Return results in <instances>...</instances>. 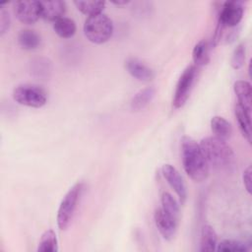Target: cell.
<instances>
[{
    "mask_svg": "<svg viewBox=\"0 0 252 252\" xmlns=\"http://www.w3.org/2000/svg\"><path fill=\"white\" fill-rule=\"evenodd\" d=\"M181 159L186 174L194 182H202L208 177L210 166L200 144L190 137L181 140Z\"/></svg>",
    "mask_w": 252,
    "mask_h": 252,
    "instance_id": "6da1fadb",
    "label": "cell"
},
{
    "mask_svg": "<svg viewBox=\"0 0 252 252\" xmlns=\"http://www.w3.org/2000/svg\"><path fill=\"white\" fill-rule=\"evenodd\" d=\"M200 147L209 166L221 171L233 169L235 155L226 141L216 136L206 137L200 142Z\"/></svg>",
    "mask_w": 252,
    "mask_h": 252,
    "instance_id": "7a4b0ae2",
    "label": "cell"
},
{
    "mask_svg": "<svg viewBox=\"0 0 252 252\" xmlns=\"http://www.w3.org/2000/svg\"><path fill=\"white\" fill-rule=\"evenodd\" d=\"M84 33L91 42L102 44L113 34L112 20L103 13L88 17L84 24Z\"/></svg>",
    "mask_w": 252,
    "mask_h": 252,
    "instance_id": "3957f363",
    "label": "cell"
},
{
    "mask_svg": "<svg viewBox=\"0 0 252 252\" xmlns=\"http://www.w3.org/2000/svg\"><path fill=\"white\" fill-rule=\"evenodd\" d=\"M84 190L85 184L83 182H77L63 197L59 205L56 217L57 225L60 229L65 230L70 225Z\"/></svg>",
    "mask_w": 252,
    "mask_h": 252,
    "instance_id": "277c9868",
    "label": "cell"
},
{
    "mask_svg": "<svg viewBox=\"0 0 252 252\" xmlns=\"http://www.w3.org/2000/svg\"><path fill=\"white\" fill-rule=\"evenodd\" d=\"M13 98L19 104L40 108L47 102V94L37 85L22 84L13 90Z\"/></svg>",
    "mask_w": 252,
    "mask_h": 252,
    "instance_id": "5b68a950",
    "label": "cell"
},
{
    "mask_svg": "<svg viewBox=\"0 0 252 252\" xmlns=\"http://www.w3.org/2000/svg\"><path fill=\"white\" fill-rule=\"evenodd\" d=\"M197 75V67L190 65L180 75L172 97V106L176 109L184 106L193 89Z\"/></svg>",
    "mask_w": 252,
    "mask_h": 252,
    "instance_id": "8992f818",
    "label": "cell"
},
{
    "mask_svg": "<svg viewBox=\"0 0 252 252\" xmlns=\"http://www.w3.org/2000/svg\"><path fill=\"white\" fill-rule=\"evenodd\" d=\"M244 7L239 1H225L220 8L218 25L223 28H235L243 18Z\"/></svg>",
    "mask_w": 252,
    "mask_h": 252,
    "instance_id": "52a82bcc",
    "label": "cell"
},
{
    "mask_svg": "<svg viewBox=\"0 0 252 252\" xmlns=\"http://www.w3.org/2000/svg\"><path fill=\"white\" fill-rule=\"evenodd\" d=\"M13 10L18 21L32 25L40 18V1H17L13 5Z\"/></svg>",
    "mask_w": 252,
    "mask_h": 252,
    "instance_id": "ba28073f",
    "label": "cell"
},
{
    "mask_svg": "<svg viewBox=\"0 0 252 252\" xmlns=\"http://www.w3.org/2000/svg\"><path fill=\"white\" fill-rule=\"evenodd\" d=\"M161 172L166 182L176 193L179 203L183 205L187 199V187L181 174L173 165L169 163L162 165Z\"/></svg>",
    "mask_w": 252,
    "mask_h": 252,
    "instance_id": "9c48e42d",
    "label": "cell"
},
{
    "mask_svg": "<svg viewBox=\"0 0 252 252\" xmlns=\"http://www.w3.org/2000/svg\"><path fill=\"white\" fill-rule=\"evenodd\" d=\"M154 219L156 226L161 236L165 240H171L176 233L179 221L165 214L160 208L155 211Z\"/></svg>",
    "mask_w": 252,
    "mask_h": 252,
    "instance_id": "30bf717a",
    "label": "cell"
},
{
    "mask_svg": "<svg viewBox=\"0 0 252 252\" xmlns=\"http://www.w3.org/2000/svg\"><path fill=\"white\" fill-rule=\"evenodd\" d=\"M125 68L133 78L139 81L149 82L155 78L154 70L137 58H128L125 61Z\"/></svg>",
    "mask_w": 252,
    "mask_h": 252,
    "instance_id": "8fae6325",
    "label": "cell"
},
{
    "mask_svg": "<svg viewBox=\"0 0 252 252\" xmlns=\"http://www.w3.org/2000/svg\"><path fill=\"white\" fill-rule=\"evenodd\" d=\"M66 3L60 0L40 1V17L49 22H55L64 17Z\"/></svg>",
    "mask_w": 252,
    "mask_h": 252,
    "instance_id": "7c38bea8",
    "label": "cell"
},
{
    "mask_svg": "<svg viewBox=\"0 0 252 252\" xmlns=\"http://www.w3.org/2000/svg\"><path fill=\"white\" fill-rule=\"evenodd\" d=\"M233 91L237 97L238 104L251 112L252 88L250 83L244 80H238L233 85Z\"/></svg>",
    "mask_w": 252,
    "mask_h": 252,
    "instance_id": "4fadbf2b",
    "label": "cell"
},
{
    "mask_svg": "<svg viewBox=\"0 0 252 252\" xmlns=\"http://www.w3.org/2000/svg\"><path fill=\"white\" fill-rule=\"evenodd\" d=\"M156 95V88L154 86L146 87L140 90L135 95L132 97L130 102V107L133 111H140L144 109L151 101L154 99Z\"/></svg>",
    "mask_w": 252,
    "mask_h": 252,
    "instance_id": "5bb4252c",
    "label": "cell"
},
{
    "mask_svg": "<svg viewBox=\"0 0 252 252\" xmlns=\"http://www.w3.org/2000/svg\"><path fill=\"white\" fill-rule=\"evenodd\" d=\"M235 117L239 126V129L245 138V140L250 144L251 143V112L243 108L238 103L235 105Z\"/></svg>",
    "mask_w": 252,
    "mask_h": 252,
    "instance_id": "9a60e30c",
    "label": "cell"
},
{
    "mask_svg": "<svg viewBox=\"0 0 252 252\" xmlns=\"http://www.w3.org/2000/svg\"><path fill=\"white\" fill-rule=\"evenodd\" d=\"M218 235L216 230L209 224H205L201 230L200 236V251L211 252L217 249Z\"/></svg>",
    "mask_w": 252,
    "mask_h": 252,
    "instance_id": "2e32d148",
    "label": "cell"
},
{
    "mask_svg": "<svg viewBox=\"0 0 252 252\" xmlns=\"http://www.w3.org/2000/svg\"><path fill=\"white\" fill-rule=\"evenodd\" d=\"M192 59L196 67L206 66L210 61V43L202 39L198 41L192 51Z\"/></svg>",
    "mask_w": 252,
    "mask_h": 252,
    "instance_id": "e0dca14e",
    "label": "cell"
},
{
    "mask_svg": "<svg viewBox=\"0 0 252 252\" xmlns=\"http://www.w3.org/2000/svg\"><path fill=\"white\" fill-rule=\"evenodd\" d=\"M211 129L216 137L226 141L232 134L231 124L221 116H214L211 119Z\"/></svg>",
    "mask_w": 252,
    "mask_h": 252,
    "instance_id": "ac0fdd59",
    "label": "cell"
},
{
    "mask_svg": "<svg viewBox=\"0 0 252 252\" xmlns=\"http://www.w3.org/2000/svg\"><path fill=\"white\" fill-rule=\"evenodd\" d=\"M53 30L55 33L62 38H71L76 33V23L74 20L62 17L53 23Z\"/></svg>",
    "mask_w": 252,
    "mask_h": 252,
    "instance_id": "d6986e66",
    "label": "cell"
},
{
    "mask_svg": "<svg viewBox=\"0 0 252 252\" xmlns=\"http://www.w3.org/2000/svg\"><path fill=\"white\" fill-rule=\"evenodd\" d=\"M40 36L32 30H23L18 34V43L25 50H34L40 45Z\"/></svg>",
    "mask_w": 252,
    "mask_h": 252,
    "instance_id": "ffe728a7",
    "label": "cell"
},
{
    "mask_svg": "<svg viewBox=\"0 0 252 252\" xmlns=\"http://www.w3.org/2000/svg\"><path fill=\"white\" fill-rule=\"evenodd\" d=\"M74 5L81 13L91 17L102 13L105 7V2L94 0H77L74 1Z\"/></svg>",
    "mask_w": 252,
    "mask_h": 252,
    "instance_id": "44dd1931",
    "label": "cell"
},
{
    "mask_svg": "<svg viewBox=\"0 0 252 252\" xmlns=\"http://www.w3.org/2000/svg\"><path fill=\"white\" fill-rule=\"evenodd\" d=\"M160 209L173 218L174 220L179 221L180 219V211H179V204L176 199L168 192H163L160 198Z\"/></svg>",
    "mask_w": 252,
    "mask_h": 252,
    "instance_id": "7402d4cb",
    "label": "cell"
},
{
    "mask_svg": "<svg viewBox=\"0 0 252 252\" xmlns=\"http://www.w3.org/2000/svg\"><path fill=\"white\" fill-rule=\"evenodd\" d=\"M38 252H57L58 251V240L56 233L52 229L45 230L39 239Z\"/></svg>",
    "mask_w": 252,
    "mask_h": 252,
    "instance_id": "603a6c76",
    "label": "cell"
},
{
    "mask_svg": "<svg viewBox=\"0 0 252 252\" xmlns=\"http://www.w3.org/2000/svg\"><path fill=\"white\" fill-rule=\"evenodd\" d=\"M220 252H246L247 244L235 239H223L217 244V249Z\"/></svg>",
    "mask_w": 252,
    "mask_h": 252,
    "instance_id": "cb8c5ba5",
    "label": "cell"
},
{
    "mask_svg": "<svg viewBox=\"0 0 252 252\" xmlns=\"http://www.w3.org/2000/svg\"><path fill=\"white\" fill-rule=\"evenodd\" d=\"M245 45L244 43H239L233 50L230 58V65L234 70L240 69L245 62Z\"/></svg>",
    "mask_w": 252,
    "mask_h": 252,
    "instance_id": "d4e9b609",
    "label": "cell"
},
{
    "mask_svg": "<svg viewBox=\"0 0 252 252\" xmlns=\"http://www.w3.org/2000/svg\"><path fill=\"white\" fill-rule=\"evenodd\" d=\"M11 25V19L9 12L3 5H0V34L3 35L9 30Z\"/></svg>",
    "mask_w": 252,
    "mask_h": 252,
    "instance_id": "484cf974",
    "label": "cell"
},
{
    "mask_svg": "<svg viewBox=\"0 0 252 252\" xmlns=\"http://www.w3.org/2000/svg\"><path fill=\"white\" fill-rule=\"evenodd\" d=\"M251 175H252V167L249 165L244 171H243V174H242V180H243V185L246 189V191L248 192V194H251V187H252V178H251Z\"/></svg>",
    "mask_w": 252,
    "mask_h": 252,
    "instance_id": "4316f807",
    "label": "cell"
},
{
    "mask_svg": "<svg viewBox=\"0 0 252 252\" xmlns=\"http://www.w3.org/2000/svg\"><path fill=\"white\" fill-rule=\"evenodd\" d=\"M112 4H114L118 7H121V6H125V5L129 4V1H113Z\"/></svg>",
    "mask_w": 252,
    "mask_h": 252,
    "instance_id": "83f0119b",
    "label": "cell"
}]
</instances>
